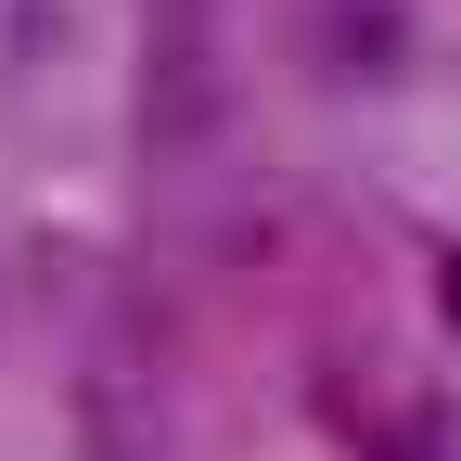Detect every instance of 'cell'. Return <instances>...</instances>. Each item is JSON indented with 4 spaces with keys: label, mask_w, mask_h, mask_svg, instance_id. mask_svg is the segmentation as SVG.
Listing matches in <instances>:
<instances>
[{
    "label": "cell",
    "mask_w": 461,
    "mask_h": 461,
    "mask_svg": "<svg viewBox=\"0 0 461 461\" xmlns=\"http://www.w3.org/2000/svg\"><path fill=\"white\" fill-rule=\"evenodd\" d=\"M436 269H448V321H461V257H436Z\"/></svg>",
    "instance_id": "3957f363"
},
{
    "label": "cell",
    "mask_w": 461,
    "mask_h": 461,
    "mask_svg": "<svg viewBox=\"0 0 461 461\" xmlns=\"http://www.w3.org/2000/svg\"><path fill=\"white\" fill-rule=\"evenodd\" d=\"M308 65L333 90H384L397 65H411V14H397V0H321L308 14Z\"/></svg>",
    "instance_id": "7a4b0ae2"
},
{
    "label": "cell",
    "mask_w": 461,
    "mask_h": 461,
    "mask_svg": "<svg viewBox=\"0 0 461 461\" xmlns=\"http://www.w3.org/2000/svg\"><path fill=\"white\" fill-rule=\"evenodd\" d=\"M230 115V65H218V14L205 0H154L141 14V154L193 167Z\"/></svg>",
    "instance_id": "6da1fadb"
}]
</instances>
